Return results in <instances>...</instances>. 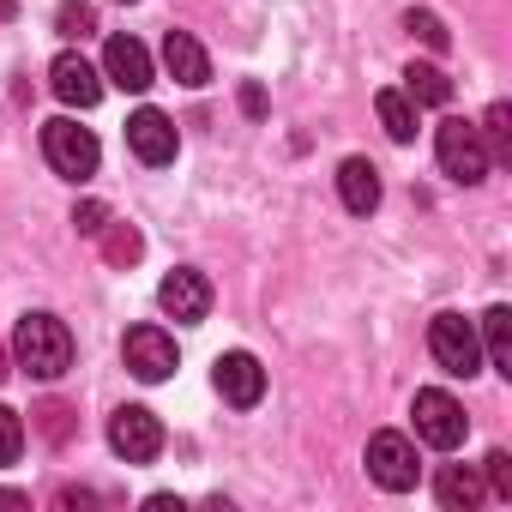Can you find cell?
Segmentation results:
<instances>
[{
    "instance_id": "484cf974",
    "label": "cell",
    "mask_w": 512,
    "mask_h": 512,
    "mask_svg": "<svg viewBox=\"0 0 512 512\" xmlns=\"http://www.w3.org/2000/svg\"><path fill=\"white\" fill-rule=\"evenodd\" d=\"M103 223H109V205H97V199L73 205V229H79V235H103Z\"/></svg>"
},
{
    "instance_id": "7a4b0ae2",
    "label": "cell",
    "mask_w": 512,
    "mask_h": 512,
    "mask_svg": "<svg viewBox=\"0 0 512 512\" xmlns=\"http://www.w3.org/2000/svg\"><path fill=\"white\" fill-rule=\"evenodd\" d=\"M434 157H440V169L458 181V187H476L488 169H494V157H488V145H482V127H470V121H440L434 127Z\"/></svg>"
},
{
    "instance_id": "7c38bea8",
    "label": "cell",
    "mask_w": 512,
    "mask_h": 512,
    "mask_svg": "<svg viewBox=\"0 0 512 512\" xmlns=\"http://www.w3.org/2000/svg\"><path fill=\"white\" fill-rule=\"evenodd\" d=\"M157 308H163L169 320H181V326H199V320L211 314V284H205V272H193V266L169 272V278L157 284Z\"/></svg>"
},
{
    "instance_id": "7402d4cb",
    "label": "cell",
    "mask_w": 512,
    "mask_h": 512,
    "mask_svg": "<svg viewBox=\"0 0 512 512\" xmlns=\"http://www.w3.org/2000/svg\"><path fill=\"white\" fill-rule=\"evenodd\" d=\"M19 452H25V422H19V410L0 404V470L19 464Z\"/></svg>"
},
{
    "instance_id": "603a6c76",
    "label": "cell",
    "mask_w": 512,
    "mask_h": 512,
    "mask_svg": "<svg viewBox=\"0 0 512 512\" xmlns=\"http://www.w3.org/2000/svg\"><path fill=\"white\" fill-rule=\"evenodd\" d=\"M482 476H488V494H494V500H512V452L494 446V452L482 458Z\"/></svg>"
},
{
    "instance_id": "f546056e",
    "label": "cell",
    "mask_w": 512,
    "mask_h": 512,
    "mask_svg": "<svg viewBox=\"0 0 512 512\" xmlns=\"http://www.w3.org/2000/svg\"><path fill=\"white\" fill-rule=\"evenodd\" d=\"M7 374H13V368H7V344H0V380H7Z\"/></svg>"
},
{
    "instance_id": "ffe728a7",
    "label": "cell",
    "mask_w": 512,
    "mask_h": 512,
    "mask_svg": "<svg viewBox=\"0 0 512 512\" xmlns=\"http://www.w3.org/2000/svg\"><path fill=\"white\" fill-rule=\"evenodd\" d=\"M139 253H145V235L133 223H103V260L109 266H133Z\"/></svg>"
},
{
    "instance_id": "3957f363",
    "label": "cell",
    "mask_w": 512,
    "mask_h": 512,
    "mask_svg": "<svg viewBox=\"0 0 512 512\" xmlns=\"http://www.w3.org/2000/svg\"><path fill=\"white\" fill-rule=\"evenodd\" d=\"M428 350H434L440 374H452V380L482 374V338H476V320H464V314H434L428 320Z\"/></svg>"
},
{
    "instance_id": "e0dca14e",
    "label": "cell",
    "mask_w": 512,
    "mask_h": 512,
    "mask_svg": "<svg viewBox=\"0 0 512 512\" xmlns=\"http://www.w3.org/2000/svg\"><path fill=\"white\" fill-rule=\"evenodd\" d=\"M476 338H482L494 374H512V308H506V302H494V308L476 320Z\"/></svg>"
},
{
    "instance_id": "6da1fadb",
    "label": "cell",
    "mask_w": 512,
    "mask_h": 512,
    "mask_svg": "<svg viewBox=\"0 0 512 512\" xmlns=\"http://www.w3.org/2000/svg\"><path fill=\"white\" fill-rule=\"evenodd\" d=\"M13 362L31 374V380H61L73 368V332L67 320L55 314H25L19 332H13Z\"/></svg>"
},
{
    "instance_id": "d6986e66",
    "label": "cell",
    "mask_w": 512,
    "mask_h": 512,
    "mask_svg": "<svg viewBox=\"0 0 512 512\" xmlns=\"http://www.w3.org/2000/svg\"><path fill=\"white\" fill-rule=\"evenodd\" d=\"M374 115H380V127H386L398 145L416 139V103H410L404 91H380V97H374Z\"/></svg>"
},
{
    "instance_id": "8992f818",
    "label": "cell",
    "mask_w": 512,
    "mask_h": 512,
    "mask_svg": "<svg viewBox=\"0 0 512 512\" xmlns=\"http://www.w3.org/2000/svg\"><path fill=\"white\" fill-rule=\"evenodd\" d=\"M368 476H374L386 494H410L416 476H422V464H416V440L398 434V428H380V434L368 440Z\"/></svg>"
},
{
    "instance_id": "cb8c5ba5",
    "label": "cell",
    "mask_w": 512,
    "mask_h": 512,
    "mask_svg": "<svg viewBox=\"0 0 512 512\" xmlns=\"http://www.w3.org/2000/svg\"><path fill=\"white\" fill-rule=\"evenodd\" d=\"M55 31H61V37H91V31H97V13L85 7V0H67V7L55 13Z\"/></svg>"
},
{
    "instance_id": "5b68a950",
    "label": "cell",
    "mask_w": 512,
    "mask_h": 512,
    "mask_svg": "<svg viewBox=\"0 0 512 512\" xmlns=\"http://www.w3.org/2000/svg\"><path fill=\"white\" fill-rule=\"evenodd\" d=\"M410 416H416V440H422V446H434V452H458V446H464V434H470L464 404H458L452 392H440V386L416 392Z\"/></svg>"
},
{
    "instance_id": "f1b7e54d",
    "label": "cell",
    "mask_w": 512,
    "mask_h": 512,
    "mask_svg": "<svg viewBox=\"0 0 512 512\" xmlns=\"http://www.w3.org/2000/svg\"><path fill=\"white\" fill-rule=\"evenodd\" d=\"M145 506H151V512H181V500H175V494H151Z\"/></svg>"
},
{
    "instance_id": "44dd1931",
    "label": "cell",
    "mask_w": 512,
    "mask_h": 512,
    "mask_svg": "<svg viewBox=\"0 0 512 512\" xmlns=\"http://www.w3.org/2000/svg\"><path fill=\"white\" fill-rule=\"evenodd\" d=\"M482 145H488L494 163H512V109H506V103H494V109L482 115Z\"/></svg>"
},
{
    "instance_id": "ba28073f",
    "label": "cell",
    "mask_w": 512,
    "mask_h": 512,
    "mask_svg": "<svg viewBox=\"0 0 512 512\" xmlns=\"http://www.w3.org/2000/svg\"><path fill=\"white\" fill-rule=\"evenodd\" d=\"M121 362L133 368V380L157 386V380L175 374V338H169L163 326H133V332L121 338Z\"/></svg>"
},
{
    "instance_id": "9c48e42d",
    "label": "cell",
    "mask_w": 512,
    "mask_h": 512,
    "mask_svg": "<svg viewBox=\"0 0 512 512\" xmlns=\"http://www.w3.org/2000/svg\"><path fill=\"white\" fill-rule=\"evenodd\" d=\"M127 145H133V157H139V163L163 169V163H175L181 133H175V121H169L163 109H133V115H127Z\"/></svg>"
},
{
    "instance_id": "277c9868",
    "label": "cell",
    "mask_w": 512,
    "mask_h": 512,
    "mask_svg": "<svg viewBox=\"0 0 512 512\" xmlns=\"http://www.w3.org/2000/svg\"><path fill=\"white\" fill-rule=\"evenodd\" d=\"M43 157H49L55 175L85 181V175H97V157H103V151H97V133H91V127L55 115V121H43Z\"/></svg>"
},
{
    "instance_id": "52a82bcc",
    "label": "cell",
    "mask_w": 512,
    "mask_h": 512,
    "mask_svg": "<svg viewBox=\"0 0 512 512\" xmlns=\"http://www.w3.org/2000/svg\"><path fill=\"white\" fill-rule=\"evenodd\" d=\"M109 446H115V458H127V464H151V458L163 452V422H157L145 404H121V410L109 416Z\"/></svg>"
},
{
    "instance_id": "30bf717a",
    "label": "cell",
    "mask_w": 512,
    "mask_h": 512,
    "mask_svg": "<svg viewBox=\"0 0 512 512\" xmlns=\"http://www.w3.org/2000/svg\"><path fill=\"white\" fill-rule=\"evenodd\" d=\"M211 380H217L223 404H235V410H253V404L266 398V368H260V356H247V350H229V356H217Z\"/></svg>"
},
{
    "instance_id": "d4e9b609",
    "label": "cell",
    "mask_w": 512,
    "mask_h": 512,
    "mask_svg": "<svg viewBox=\"0 0 512 512\" xmlns=\"http://www.w3.org/2000/svg\"><path fill=\"white\" fill-rule=\"evenodd\" d=\"M404 31H410V37H422V43H428L434 55L446 49V25H440L434 13H404Z\"/></svg>"
},
{
    "instance_id": "ac0fdd59",
    "label": "cell",
    "mask_w": 512,
    "mask_h": 512,
    "mask_svg": "<svg viewBox=\"0 0 512 512\" xmlns=\"http://www.w3.org/2000/svg\"><path fill=\"white\" fill-rule=\"evenodd\" d=\"M404 97H410V103H428V109H446V103H452V79H446L440 67H428V61H410Z\"/></svg>"
},
{
    "instance_id": "4fadbf2b",
    "label": "cell",
    "mask_w": 512,
    "mask_h": 512,
    "mask_svg": "<svg viewBox=\"0 0 512 512\" xmlns=\"http://www.w3.org/2000/svg\"><path fill=\"white\" fill-rule=\"evenodd\" d=\"M103 79H109V85H121V91H133V97H139V91H151V79H157V73H151L145 43H139V37H109V43H103Z\"/></svg>"
},
{
    "instance_id": "8fae6325",
    "label": "cell",
    "mask_w": 512,
    "mask_h": 512,
    "mask_svg": "<svg viewBox=\"0 0 512 512\" xmlns=\"http://www.w3.org/2000/svg\"><path fill=\"white\" fill-rule=\"evenodd\" d=\"M49 91H55L67 109H97V103H103V73H97L85 55L67 49V55L49 61Z\"/></svg>"
},
{
    "instance_id": "2e32d148",
    "label": "cell",
    "mask_w": 512,
    "mask_h": 512,
    "mask_svg": "<svg viewBox=\"0 0 512 512\" xmlns=\"http://www.w3.org/2000/svg\"><path fill=\"white\" fill-rule=\"evenodd\" d=\"M434 494H440V506L446 512H470V506H482V470L476 464H446L440 470V482H434Z\"/></svg>"
},
{
    "instance_id": "5bb4252c",
    "label": "cell",
    "mask_w": 512,
    "mask_h": 512,
    "mask_svg": "<svg viewBox=\"0 0 512 512\" xmlns=\"http://www.w3.org/2000/svg\"><path fill=\"white\" fill-rule=\"evenodd\" d=\"M163 67H169V79L187 85V91L211 85V55H205L199 37H187V31H169V37H163Z\"/></svg>"
},
{
    "instance_id": "83f0119b",
    "label": "cell",
    "mask_w": 512,
    "mask_h": 512,
    "mask_svg": "<svg viewBox=\"0 0 512 512\" xmlns=\"http://www.w3.org/2000/svg\"><path fill=\"white\" fill-rule=\"evenodd\" d=\"M241 109H247V115H266V91H260V85H241Z\"/></svg>"
},
{
    "instance_id": "9a60e30c",
    "label": "cell",
    "mask_w": 512,
    "mask_h": 512,
    "mask_svg": "<svg viewBox=\"0 0 512 512\" xmlns=\"http://www.w3.org/2000/svg\"><path fill=\"white\" fill-rule=\"evenodd\" d=\"M338 193H344V211L368 217V211L380 205V169H374L368 157H344V163H338Z\"/></svg>"
},
{
    "instance_id": "4316f807",
    "label": "cell",
    "mask_w": 512,
    "mask_h": 512,
    "mask_svg": "<svg viewBox=\"0 0 512 512\" xmlns=\"http://www.w3.org/2000/svg\"><path fill=\"white\" fill-rule=\"evenodd\" d=\"M37 416H43V434H49V440H67V434H73V410H67V404H43Z\"/></svg>"
}]
</instances>
